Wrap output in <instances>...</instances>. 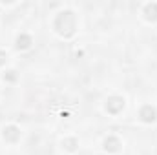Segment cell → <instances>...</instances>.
<instances>
[{
  "label": "cell",
  "instance_id": "1",
  "mask_svg": "<svg viewBox=\"0 0 157 155\" xmlns=\"http://www.w3.org/2000/svg\"><path fill=\"white\" fill-rule=\"evenodd\" d=\"M55 29L59 35L70 37L75 31V17L71 11H62L57 18H55Z\"/></svg>",
  "mask_w": 157,
  "mask_h": 155
},
{
  "label": "cell",
  "instance_id": "2",
  "mask_svg": "<svg viewBox=\"0 0 157 155\" xmlns=\"http://www.w3.org/2000/svg\"><path fill=\"white\" fill-rule=\"evenodd\" d=\"M139 119H141L143 122H146V124H152V122H155V119H157L155 108H154V106H150V104L143 106V108L139 110Z\"/></svg>",
  "mask_w": 157,
  "mask_h": 155
},
{
  "label": "cell",
  "instance_id": "3",
  "mask_svg": "<svg viewBox=\"0 0 157 155\" xmlns=\"http://www.w3.org/2000/svg\"><path fill=\"white\" fill-rule=\"evenodd\" d=\"M122 108H124V99L122 97H110L106 100V112L112 113V115H117Z\"/></svg>",
  "mask_w": 157,
  "mask_h": 155
},
{
  "label": "cell",
  "instance_id": "4",
  "mask_svg": "<svg viewBox=\"0 0 157 155\" xmlns=\"http://www.w3.org/2000/svg\"><path fill=\"white\" fill-rule=\"evenodd\" d=\"M2 137H4V141H7V142H17V141L20 139V130H18L17 126L9 124V126H6V128L2 130Z\"/></svg>",
  "mask_w": 157,
  "mask_h": 155
},
{
  "label": "cell",
  "instance_id": "5",
  "mask_svg": "<svg viewBox=\"0 0 157 155\" xmlns=\"http://www.w3.org/2000/svg\"><path fill=\"white\" fill-rule=\"evenodd\" d=\"M104 150L110 152V153L119 152V150H121V141H119L117 137H113V135L106 137V139H104Z\"/></svg>",
  "mask_w": 157,
  "mask_h": 155
},
{
  "label": "cell",
  "instance_id": "6",
  "mask_svg": "<svg viewBox=\"0 0 157 155\" xmlns=\"http://www.w3.org/2000/svg\"><path fill=\"white\" fill-rule=\"evenodd\" d=\"M143 15H144V18H146V20L155 22V20H157V4H155V2L146 4V6H144V9H143Z\"/></svg>",
  "mask_w": 157,
  "mask_h": 155
},
{
  "label": "cell",
  "instance_id": "7",
  "mask_svg": "<svg viewBox=\"0 0 157 155\" xmlns=\"http://www.w3.org/2000/svg\"><path fill=\"white\" fill-rule=\"evenodd\" d=\"M31 42H33V40H31L29 35L22 33V35H18V37H17V47H18V49H28V47L31 46Z\"/></svg>",
  "mask_w": 157,
  "mask_h": 155
},
{
  "label": "cell",
  "instance_id": "8",
  "mask_svg": "<svg viewBox=\"0 0 157 155\" xmlns=\"http://www.w3.org/2000/svg\"><path fill=\"white\" fill-rule=\"evenodd\" d=\"M77 146H78V142H77V139H75V137H68V139H64V141H62V148H64V150H68V152H75V150H77Z\"/></svg>",
  "mask_w": 157,
  "mask_h": 155
},
{
  "label": "cell",
  "instance_id": "9",
  "mask_svg": "<svg viewBox=\"0 0 157 155\" xmlns=\"http://www.w3.org/2000/svg\"><path fill=\"white\" fill-rule=\"evenodd\" d=\"M6 60H7V55H6V51H2V49H0V66H4V64H6Z\"/></svg>",
  "mask_w": 157,
  "mask_h": 155
},
{
  "label": "cell",
  "instance_id": "10",
  "mask_svg": "<svg viewBox=\"0 0 157 155\" xmlns=\"http://www.w3.org/2000/svg\"><path fill=\"white\" fill-rule=\"evenodd\" d=\"M4 78H7V80H15V71H7V75H4Z\"/></svg>",
  "mask_w": 157,
  "mask_h": 155
}]
</instances>
